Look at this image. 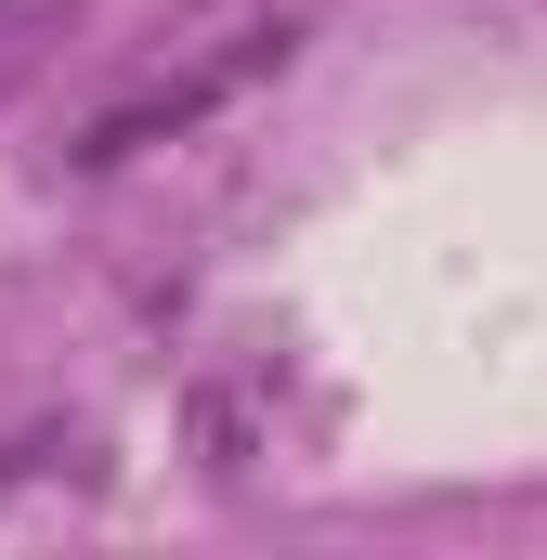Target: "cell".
Here are the masks:
<instances>
[{
  "instance_id": "cell-1",
  "label": "cell",
  "mask_w": 547,
  "mask_h": 560,
  "mask_svg": "<svg viewBox=\"0 0 547 560\" xmlns=\"http://www.w3.org/2000/svg\"><path fill=\"white\" fill-rule=\"evenodd\" d=\"M287 52H300V0H196V13H170L156 39L131 52V79L79 118V170H118L143 143H183L196 118H222V105H248L261 79H287Z\"/></svg>"
},
{
  "instance_id": "cell-2",
  "label": "cell",
  "mask_w": 547,
  "mask_h": 560,
  "mask_svg": "<svg viewBox=\"0 0 547 560\" xmlns=\"http://www.w3.org/2000/svg\"><path fill=\"white\" fill-rule=\"evenodd\" d=\"M13 495L92 509V495H105V443H92V430H26V443H0V522H13Z\"/></svg>"
}]
</instances>
